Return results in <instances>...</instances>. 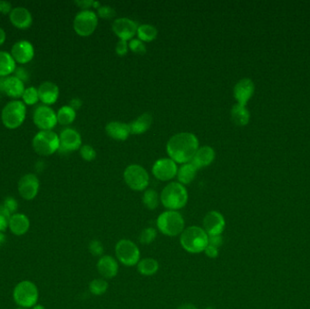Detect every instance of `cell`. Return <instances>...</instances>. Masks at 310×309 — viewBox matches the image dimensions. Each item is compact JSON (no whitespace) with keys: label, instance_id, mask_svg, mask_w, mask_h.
Here are the masks:
<instances>
[{"label":"cell","instance_id":"obj_51","mask_svg":"<svg viewBox=\"0 0 310 309\" xmlns=\"http://www.w3.org/2000/svg\"><path fill=\"white\" fill-rule=\"evenodd\" d=\"M6 240H7V237L5 236L4 232H0V247L4 245Z\"/></svg>","mask_w":310,"mask_h":309},{"label":"cell","instance_id":"obj_12","mask_svg":"<svg viewBox=\"0 0 310 309\" xmlns=\"http://www.w3.org/2000/svg\"><path fill=\"white\" fill-rule=\"evenodd\" d=\"M153 176L162 181H170L177 175V163L170 158H162L155 161L152 169Z\"/></svg>","mask_w":310,"mask_h":309},{"label":"cell","instance_id":"obj_25","mask_svg":"<svg viewBox=\"0 0 310 309\" xmlns=\"http://www.w3.org/2000/svg\"><path fill=\"white\" fill-rule=\"evenodd\" d=\"M105 131L113 140H125L128 139L131 134L129 125H126L123 122L113 121L108 123L105 126Z\"/></svg>","mask_w":310,"mask_h":309},{"label":"cell","instance_id":"obj_45","mask_svg":"<svg viewBox=\"0 0 310 309\" xmlns=\"http://www.w3.org/2000/svg\"><path fill=\"white\" fill-rule=\"evenodd\" d=\"M204 253L209 258H216L219 256V249L213 246L208 245L206 247Z\"/></svg>","mask_w":310,"mask_h":309},{"label":"cell","instance_id":"obj_37","mask_svg":"<svg viewBox=\"0 0 310 309\" xmlns=\"http://www.w3.org/2000/svg\"><path fill=\"white\" fill-rule=\"evenodd\" d=\"M11 214L5 208L3 204H0V232H4L8 228L9 220Z\"/></svg>","mask_w":310,"mask_h":309},{"label":"cell","instance_id":"obj_46","mask_svg":"<svg viewBox=\"0 0 310 309\" xmlns=\"http://www.w3.org/2000/svg\"><path fill=\"white\" fill-rule=\"evenodd\" d=\"M12 5L8 1H0V13L7 15L12 11Z\"/></svg>","mask_w":310,"mask_h":309},{"label":"cell","instance_id":"obj_3","mask_svg":"<svg viewBox=\"0 0 310 309\" xmlns=\"http://www.w3.org/2000/svg\"><path fill=\"white\" fill-rule=\"evenodd\" d=\"M162 205L168 210L181 209L188 202V192L180 182H171L162 189L160 196Z\"/></svg>","mask_w":310,"mask_h":309},{"label":"cell","instance_id":"obj_2","mask_svg":"<svg viewBox=\"0 0 310 309\" xmlns=\"http://www.w3.org/2000/svg\"><path fill=\"white\" fill-rule=\"evenodd\" d=\"M180 243L187 252L192 254L204 252L209 244V236L201 227L190 226L184 229L180 235Z\"/></svg>","mask_w":310,"mask_h":309},{"label":"cell","instance_id":"obj_43","mask_svg":"<svg viewBox=\"0 0 310 309\" xmlns=\"http://www.w3.org/2000/svg\"><path fill=\"white\" fill-rule=\"evenodd\" d=\"M128 49H129V44L127 43V41L120 39L115 45V52L118 56H125L128 52Z\"/></svg>","mask_w":310,"mask_h":309},{"label":"cell","instance_id":"obj_31","mask_svg":"<svg viewBox=\"0 0 310 309\" xmlns=\"http://www.w3.org/2000/svg\"><path fill=\"white\" fill-rule=\"evenodd\" d=\"M136 34L142 42H151L157 37L158 30L153 25L142 24L138 26Z\"/></svg>","mask_w":310,"mask_h":309},{"label":"cell","instance_id":"obj_11","mask_svg":"<svg viewBox=\"0 0 310 309\" xmlns=\"http://www.w3.org/2000/svg\"><path fill=\"white\" fill-rule=\"evenodd\" d=\"M33 121L41 131H52L57 124V113L47 105H41L34 112Z\"/></svg>","mask_w":310,"mask_h":309},{"label":"cell","instance_id":"obj_22","mask_svg":"<svg viewBox=\"0 0 310 309\" xmlns=\"http://www.w3.org/2000/svg\"><path fill=\"white\" fill-rule=\"evenodd\" d=\"M97 270L104 278H113L116 277L119 270L118 262L114 257L105 255L99 258L97 262Z\"/></svg>","mask_w":310,"mask_h":309},{"label":"cell","instance_id":"obj_29","mask_svg":"<svg viewBox=\"0 0 310 309\" xmlns=\"http://www.w3.org/2000/svg\"><path fill=\"white\" fill-rule=\"evenodd\" d=\"M231 119L234 124L239 126H245L250 122V112L245 105H233L231 109Z\"/></svg>","mask_w":310,"mask_h":309},{"label":"cell","instance_id":"obj_32","mask_svg":"<svg viewBox=\"0 0 310 309\" xmlns=\"http://www.w3.org/2000/svg\"><path fill=\"white\" fill-rule=\"evenodd\" d=\"M57 115V123L62 125H68L76 119L77 112L69 105H65L58 110Z\"/></svg>","mask_w":310,"mask_h":309},{"label":"cell","instance_id":"obj_52","mask_svg":"<svg viewBox=\"0 0 310 309\" xmlns=\"http://www.w3.org/2000/svg\"><path fill=\"white\" fill-rule=\"evenodd\" d=\"M31 309H45V307H44V305H38V304H37V305H35V306H33Z\"/></svg>","mask_w":310,"mask_h":309},{"label":"cell","instance_id":"obj_5","mask_svg":"<svg viewBox=\"0 0 310 309\" xmlns=\"http://www.w3.org/2000/svg\"><path fill=\"white\" fill-rule=\"evenodd\" d=\"M38 298V289L32 281H21L16 284L13 290V299L19 307L32 308L33 306L37 305Z\"/></svg>","mask_w":310,"mask_h":309},{"label":"cell","instance_id":"obj_44","mask_svg":"<svg viewBox=\"0 0 310 309\" xmlns=\"http://www.w3.org/2000/svg\"><path fill=\"white\" fill-rule=\"evenodd\" d=\"M76 4H77V6H79L80 8H85V10H86V8H90V7L98 8L101 6V4H100L99 2L93 1V0H81V1H76Z\"/></svg>","mask_w":310,"mask_h":309},{"label":"cell","instance_id":"obj_42","mask_svg":"<svg viewBox=\"0 0 310 309\" xmlns=\"http://www.w3.org/2000/svg\"><path fill=\"white\" fill-rule=\"evenodd\" d=\"M89 251L92 253V255L96 257L101 256L104 252V246L99 241H93L89 244Z\"/></svg>","mask_w":310,"mask_h":309},{"label":"cell","instance_id":"obj_16","mask_svg":"<svg viewBox=\"0 0 310 309\" xmlns=\"http://www.w3.org/2000/svg\"><path fill=\"white\" fill-rule=\"evenodd\" d=\"M60 147L59 151L62 153H70L77 151L82 146V138L80 133L75 129L66 128L62 131L59 135Z\"/></svg>","mask_w":310,"mask_h":309},{"label":"cell","instance_id":"obj_54","mask_svg":"<svg viewBox=\"0 0 310 309\" xmlns=\"http://www.w3.org/2000/svg\"><path fill=\"white\" fill-rule=\"evenodd\" d=\"M204 309H214L213 307H206V308Z\"/></svg>","mask_w":310,"mask_h":309},{"label":"cell","instance_id":"obj_17","mask_svg":"<svg viewBox=\"0 0 310 309\" xmlns=\"http://www.w3.org/2000/svg\"><path fill=\"white\" fill-rule=\"evenodd\" d=\"M25 89L24 82L16 76L0 78V90L8 97L12 98L22 97Z\"/></svg>","mask_w":310,"mask_h":309},{"label":"cell","instance_id":"obj_49","mask_svg":"<svg viewBox=\"0 0 310 309\" xmlns=\"http://www.w3.org/2000/svg\"><path fill=\"white\" fill-rule=\"evenodd\" d=\"M6 38H7V36H6V32H5L4 29L0 28V45L4 44Z\"/></svg>","mask_w":310,"mask_h":309},{"label":"cell","instance_id":"obj_6","mask_svg":"<svg viewBox=\"0 0 310 309\" xmlns=\"http://www.w3.org/2000/svg\"><path fill=\"white\" fill-rule=\"evenodd\" d=\"M32 145L33 148L37 154L43 156L52 155L59 151V135L53 131H40L34 137Z\"/></svg>","mask_w":310,"mask_h":309},{"label":"cell","instance_id":"obj_53","mask_svg":"<svg viewBox=\"0 0 310 309\" xmlns=\"http://www.w3.org/2000/svg\"><path fill=\"white\" fill-rule=\"evenodd\" d=\"M16 309H28V308H24V307H19V306H18V307H17V308Z\"/></svg>","mask_w":310,"mask_h":309},{"label":"cell","instance_id":"obj_1","mask_svg":"<svg viewBox=\"0 0 310 309\" xmlns=\"http://www.w3.org/2000/svg\"><path fill=\"white\" fill-rule=\"evenodd\" d=\"M198 149L199 140L192 133H176L170 138L166 145L170 159L181 164L192 161Z\"/></svg>","mask_w":310,"mask_h":309},{"label":"cell","instance_id":"obj_7","mask_svg":"<svg viewBox=\"0 0 310 309\" xmlns=\"http://www.w3.org/2000/svg\"><path fill=\"white\" fill-rule=\"evenodd\" d=\"M27 107L23 102L14 100L5 105L1 113L3 125L8 129L18 128L26 119Z\"/></svg>","mask_w":310,"mask_h":309},{"label":"cell","instance_id":"obj_15","mask_svg":"<svg viewBox=\"0 0 310 309\" xmlns=\"http://www.w3.org/2000/svg\"><path fill=\"white\" fill-rule=\"evenodd\" d=\"M138 25L128 17H120L113 21L112 29L121 40H130L137 33Z\"/></svg>","mask_w":310,"mask_h":309},{"label":"cell","instance_id":"obj_10","mask_svg":"<svg viewBox=\"0 0 310 309\" xmlns=\"http://www.w3.org/2000/svg\"><path fill=\"white\" fill-rule=\"evenodd\" d=\"M98 17L92 10H82L77 13L74 19V29L77 35L81 36H89L97 29Z\"/></svg>","mask_w":310,"mask_h":309},{"label":"cell","instance_id":"obj_36","mask_svg":"<svg viewBox=\"0 0 310 309\" xmlns=\"http://www.w3.org/2000/svg\"><path fill=\"white\" fill-rule=\"evenodd\" d=\"M157 231L153 228H146L141 231L139 236V241L142 245H150L156 239Z\"/></svg>","mask_w":310,"mask_h":309},{"label":"cell","instance_id":"obj_23","mask_svg":"<svg viewBox=\"0 0 310 309\" xmlns=\"http://www.w3.org/2000/svg\"><path fill=\"white\" fill-rule=\"evenodd\" d=\"M30 228V221L29 217L23 213H15L11 215L8 229H10L11 233L16 236H23L29 232Z\"/></svg>","mask_w":310,"mask_h":309},{"label":"cell","instance_id":"obj_14","mask_svg":"<svg viewBox=\"0 0 310 309\" xmlns=\"http://www.w3.org/2000/svg\"><path fill=\"white\" fill-rule=\"evenodd\" d=\"M203 228L208 236L222 235L225 229V220L221 212L217 210H211L206 214L203 218Z\"/></svg>","mask_w":310,"mask_h":309},{"label":"cell","instance_id":"obj_30","mask_svg":"<svg viewBox=\"0 0 310 309\" xmlns=\"http://www.w3.org/2000/svg\"><path fill=\"white\" fill-rule=\"evenodd\" d=\"M137 270L142 276H153L159 270V263L153 257H145L139 261L137 264Z\"/></svg>","mask_w":310,"mask_h":309},{"label":"cell","instance_id":"obj_21","mask_svg":"<svg viewBox=\"0 0 310 309\" xmlns=\"http://www.w3.org/2000/svg\"><path fill=\"white\" fill-rule=\"evenodd\" d=\"M9 19L12 25L19 29L29 28L32 25L33 17L28 8L16 7L9 14Z\"/></svg>","mask_w":310,"mask_h":309},{"label":"cell","instance_id":"obj_47","mask_svg":"<svg viewBox=\"0 0 310 309\" xmlns=\"http://www.w3.org/2000/svg\"><path fill=\"white\" fill-rule=\"evenodd\" d=\"M222 237H221V235L209 236V244L208 245L213 246V247L219 248L220 246L222 245Z\"/></svg>","mask_w":310,"mask_h":309},{"label":"cell","instance_id":"obj_20","mask_svg":"<svg viewBox=\"0 0 310 309\" xmlns=\"http://www.w3.org/2000/svg\"><path fill=\"white\" fill-rule=\"evenodd\" d=\"M38 96L39 100L44 105H54L59 97V88L57 84L53 82H44L38 87Z\"/></svg>","mask_w":310,"mask_h":309},{"label":"cell","instance_id":"obj_50","mask_svg":"<svg viewBox=\"0 0 310 309\" xmlns=\"http://www.w3.org/2000/svg\"><path fill=\"white\" fill-rule=\"evenodd\" d=\"M178 309H198L195 305L193 304H183V305H180Z\"/></svg>","mask_w":310,"mask_h":309},{"label":"cell","instance_id":"obj_24","mask_svg":"<svg viewBox=\"0 0 310 309\" xmlns=\"http://www.w3.org/2000/svg\"><path fill=\"white\" fill-rule=\"evenodd\" d=\"M215 159V151L210 146L199 147L192 160V163L198 169L204 168L213 162Z\"/></svg>","mask_w":310,"mask_h":309},{"label":"cell","instance_id":"obj_39","mask_svg":"<svg viewBox=\"0 0 310 309\" xmlns=\"http://www.w3.org/2000/svg\"><path fill=\"white\" fill-rule=\"evenodd\" d=\"M97 14L102 18L110 19L115 16L116 12L113 7L108 6V5H101L99 8H97Z\"/></svg>","mask_w":310,"mask_h":309},{"label":"cell","instance_id":"obj_8","mask_svg":"<svg viewBox=\"0 0 310 309\" xmlns=\"http://www.w3.org/2000/svg\"><path fill=\"white\" fill-rule=\"evenodd\" d=\"M124 180L130 189L141 192L148 187L150 177L147 171L141 165L131 164L124 172Z\"/></svg>","mask_w":310,"mask_h":309},{"label":"cell","instance_id":"obj_48","mask_svg":"<svg viewBox=\"0 0 310 309\" xmlns=\"http://www.w3.org/2000/svg\"><path fill=\"white\" fill-rule=\"evenodd\" d=\"M82 105H83V102H82L81 99H79V98H74V99L70 101V105H69V106L72 107L75 111H77V110L80 108Z\"/></svg>","mask_w":310,"mask_h":309},{"label":"cell","instance_id":"obj_13","mask_svg":"<svg viewBox=\"0 0 310 309\" xmlns=\"http://www.w3.org/2000/svg\"><path fill=\"white\" fill-rule=\"evenodd\" d=\"M39 187H40L39 180L33 173H29L22 177L17 185L19 195L26 201L34 200L38 194Z\"/></svg>","mask_w":310,"mask_h":309},{"label":"cell","instance_id":"obj_41","mask_svg":"<svg viewBox=\"0 0 310 309\" xmlns=\"http://www.w3.org/2000/svg\"><path fill=\"white\" fill-rule=\"evenodd\" d=\"M3 206L6 209H8L11 215H13V214L16 213V210L18 209V202L15 198L8 197V198L5 199Z\"/></svg>","mask_w":310,"mask_h":309},{"label":"cell","instance_id":"obj_38","mask_svg":"<svg viewBox=\"0 0 310 309\" xmlns=\"http://www.w3.org/2000/svg\"><path fill=\"white\" fill-rule=\"evenodd\" d=\"M80 155L85 161H92L97 157V152L91 145H82L80 148Z\"/></svg>","mask_w":310,"mask_h":309},{"label":"cell","instance_id":"obj_26","mask_svg":"<svg viewBox=\"0 0 310 309\" xmlns=\"http://www.w3.org/2000/svg\"><path fill=\"white\" fill-rule=\"evenodd\" d=\"M153 115L150 112H145L130 124L131 134H141L149 130L153 124Z\"/></svg>","mask_w":310,"mask_h":309},{"label":"cell","instance_id":"obj_19","mask_svg":"<svg viewBox=\"0 0 310 309\" xmlns=\"http://www.w3.org/2000/svg\"><path fill=\"white\" fill-rule=\"evenodd\" d=\"M255 85L250 78H243L235 84L233 89L234 97L239 105H245L253 96Z\"/></svg>","mask_w":310,"mask_h":309},{"label":"cell","instance_id":"obj_40","mask_svg":"<svg viewBox=\"0 0 310 309\" xmlns=\"http://www.w3.org/2000/svg\"><path fill=\"white\" fill-rule=\"evenodd\" d=\"M129 49L135 54L144 55L146 53V45L142 41L138 39H132L130 41Z\"/></svg>","mask_w":310,"mask_h":309},{"label":"cell","instance_id":"obj_28","mask_svg":"<svg viewBox=\"0 0 310 309\" xmlns=\"http://www.w3.org/2000/svg\"><path fill=\"white\" fill-rule=\"evenodd\" d=\"M16 70V61L11 54L0 51V77H9Z\"/></svg>","mask_w":310,"mask_h":309},{"label":"cell","instance_id":"obj_35","mask_svg":"<svg viewBox=\"0 0 310 309\" xmlns=\"http://www.w3.org/2000/svg\"><path fill=\"white\" fill-rule=\"evenodd\" d=\"M22 100L26 105H34L39 101V96H38V90L30 86L29 88L25 89L24 93L22 96Z\"/></svg>","mask_w":310,"mask_h":309},{"label":"cell","instance_id":"obj_34","mask_svg":"<svg viewBox=\"0 0 310 309\" xmlns=\"http://www.w3.org/2000/svg\"><path fill=\"white\" fill-rule=\"evenodd\" d=\"M90 292L94 296H102L107 291L108 283L105 278H94L89 284Z\"/></svg>","mask_w":310,"mask_h":309},{"label":"cell","instance_id":"obj_9","mask_svg":"<svg viewBox=\"0 0 310 309\" xmlns=\"http://www.w3.org/2000/svg\"><path fill=\"white\" fill-rule=\"evenodd\" d=\"M117 259L126 267L137 266L141 260V252L138 246L130 240H121L115 245Z\"/></svg>","mask_w":310,"mask_h":309},{"label":"cell","instance_id":"obj_27","mask_svg":"<svg viewBox=\"0 0 310 309\" xmlns=\"http://www.w3.org/2000/svg\"><path fill=\"white\" fill-rule=\"evenodd\" d=\"M197 172L198 169L190 161L184 163L178 168V181L182 185L189 184L195 179Z\"/></svg>","mask_w":310,"mask_h":309},{"label":"cell","instance_id":"obj_33","mask_svg":"<svg viewBox=\"0 0 310 309\" xmlns=\"http://www.w3.org/2000/svg\"><path fill=\"white\" fill-rule=\"evenodd\" d=\"M160 197L158 195L157 192L153 189H148L145 191L142 196V202L145 207L148 209L153 210L156 209L160 202Z\"/></svg>","mask_w":310,"mask_h":309},{"label":"cell","instance_id":"obj_4","mask_svg":"<svg viewBox=\"0 0 310 309\" xmlns=\"http://www.w3.org/2000/svg\"><path fill=\"white\" fill-rule=\"evenodd\" d=\"M156 225L163 235L176 237L184 230L185 221L181 213L176 210H166L159 215Z\"/></svg>","mask_w":310,"mask_h":309},{"label":"cell","instance_id":"obj_18","mask_svg":"<svg viewBox=\"0 0 310 309\" xmlns=\"http://www.w3.org/2000/svg\"><path fill=\"white\" fill-rule=\"evenodd\" d=\"M10 54L17 63L27 64L34 58L35 49L29 41L20 40L14 44Z\"/></svg>","mask_w":310,"mask_h":309}]
</instances>
